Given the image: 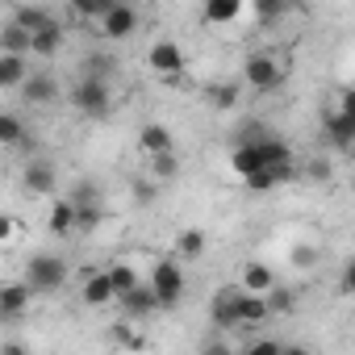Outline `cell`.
I'll list each match as a JSON object with an SVG mask.
<instances>
[{"label": "cell", "instance_id": "34", "mask_svg": "<svg viewBox=\"0 0 355 355\" xmlns=\"http://www.w3.org/2000/svg\"><path fill=\"white\" fill-rule=\"evenodd\" d=\"M334 109L347 113V117H355V88H343V92L334 96Z\"/></svg>", "mask_w": 355, "mask_h": 355}, {"label": "cell", "instance_id": "6", "mask_svg": "<svg viewBox=\"0 0 355 355\" xmlns=\"http://www.w3.org/2000/svg\"><path fill=\"white\" fill-rule=\"evenodd\" d=\"M146 67H150L159 80L175 84V80H180V76L189 71V59H184L180 42H171V38H159V42H150V51H146Z\"/></svg>", "mask_w": 355, "mask_h": 355}, {"label": "cell", "instance_id": "22", "mask_svg": "<svg viewBox=\"0 0 355 355\" xmlns=\"http://www.w3.org/2000/svg\"><path fill=\"white\" fill-rule=\"evenodd\" d=\"M109 276H113V288H117V297H121V301L142 284V280H138V272H134V263H125V259L109 263Z\"/></svg>", "mask_w": 355, "mask_h": 355}, {"label": "cell", "instance_id": "12", "mask_svg": "<svg viewBox=\"0 0 355 355\" xmlns=\"http://www.w3.org/2000/svg\"><path fill=\"white\" fill-rule=\"evenodd\" d=\"M138 150H142V159L171 155V150H175V134H171L163 121H146V125L138 130Z\"/></svg>", "mask_w": 355, "mask_h": 355}, {"label": "cell", "instance_id": "36", "mask_svg": "<svg viewBox=\"0 0 355 355\" xmlns=\"http://www.w3.org/2000/svg\"><path fill=\"white\" fill-rule=\"evenodd\" d=\"M0 355H26V347H17V343H5V351Z\"/></svg>", "mask_w": 355, "mask_h": 355}, {"label": "cell", "instance_id": "20", "mask_svg": "<svg viewBox=\"0 0 355 355\" xmlns=\"http://www.w3.org/2000/svg\"><path fill=\"white\" fill-rule=\"evenodd\" d=\"M268 318H276V313H272V301L243 293V301H239V322H243V330H255V326H263Z\"/></svg>", "mask_w": 355, "mask_h": 355}, {"label": "cell", "instance_id": "29", "mask_svg": "<svg viewBox=\"0 0 355 355\" xmlns=\"http://www.w3.org/2000/svg\"><path fill=\"white\" fill-rule=\"evenodd\" d=\"M239 355H284V343H276V338H255V343H247Z\"/></svg>", "mask_w": 355, "mask_h": 355}, {"label": "cell", "instance_id": "18", "mask_svg": "<svg viewBox=\"0 0 355 355\" xmlns=\"http://www.w3.org/2000/svg\"><path fill=\"white\" fill-rule=\"evenodd\" d=\"M26 189L34 197H55V167L46 159H30L26 163Z\"/></svg>", "mask_w": 355, "mask_h": 355}, {"label": "cell", "instance_id": "13", "mask_svg": "<svg viewBox=\"0 0 355 355\" xmlns=\"http://www.w3.org/2000/svg\"><path fill=\"white\" fill-rule=\"evenodd\" d=\"M46 226H51V234H59V239L76 234V230H80V205H76L71 197H63V201H51Z\"/></svg>", "mask_w": 355, "mask_h": 355}, {"label": "cell", "instance_id": "21", "mask_svg": "<svg viewBox=\"0 0 355 355\" xmlns=\"http://www.w3.org/2000/svg\"><path fill=\"white\" fill-rule=\"evenodd\" d=\"M205 247H209V239H205L197 226L180 230V234H175V263H193V259H201Z\"/></svg>", "mask_w": 355, "mask_h": 355}, {"label": "cell", "instance_id": "19", "mask_svg": "<svg viewBox=\"0 0 355 355\" xmlns=\"http://www.w3.org/2000/svg\"><path fill=\"white\" fill-rule=\"evenodd\" d=\"M121 309H125V318L130 322H138V318H146V313H155L159 309V297H155V288H150V280H142L125 301H121Z\"/></svg>", "mask_w": 355, "mask_h": 355}, {"label": "cell", "instance_id": "10", "mask_svg": "<svg viewBox=\"0 0 355 355\" xmlns=\"http://www.w3.org/2000/svg\"><path fill=\"white\" fill-rule=\"evenodd\" d=\"M239 288H243V293H251V297H272L280 284H276V272H272L268 263L247 259V263H243V272H239Z\"/></svg>", "mask_w": 355, "mask_h": 355}, {"label": "cell", "instance_id": "11", "mask_svg": "<svg viewBox=\"0 0 355 355\" xmlns=\"http://www.w3.org/2000/svg\"><path fill=\"white\" fill-rule=\"evenodd\" d=\"M243 17H247V5H243V0H209V5L201 9V21H205L209 30H234Z\"/></svg>", "mask_w": 355, "mask_h": 355}, {"label": "cell", "instance_id": "16", "mask_svg": "<svg viewBox=\"0 0 355 355\" xmlns=\"http://www.w3.org/2000/svg\"><path fill=\"white\" fill-rule=\"evenodd\" d=\"M322 134H326V142H330V146L347 150V146H355V117H347V113L330 109V113H326V121H322Z\"/></svg>", "mask_w": 355, "mask_h": 355}, {"label": "cell", "instance_id": "15", "mask_svg": "<svg viewBox=\"0 0 355 355\" xmlns=\"http://www.w3.org/2000/svg\"><path fill=\"white\" fill-rule=\"evenodd\" d=\"M30 305H34V288H30L26 280H13V284L0 288V313H5L9 322H13V318H21Z\"/></svg>", "mask_w": 355, "mask_h": 355}, {"label": "cell", "instance_id": "3", "mask_svg": "<svg viewBox=\"0 0 355 355\" xmlns=\"http://www.w3.org/2000/svg\"><path fill=\"white\" fill-rule=\"evenodd\" d=\"M67 101H71V109L84 113V117H105V113L113 109V88H109V80H88V76H80V80L71 84Z\"/></svg>", "mask_w": 355, "mask_h": 355}, {"label": "cell", "instance_id": "27", "mask_svg": "<svg viewBox=\"0 0 355 355\" xmlns=\"http://www.w3.org/2000/svg\"><path fill=\"white\" fill-rule=\"evenodd\" d=\"M80 76H88V80H109V76H113V59H109V55H88Z\"/></svg>", "mask_w": 355, "mask_h": 355}, {"label": "cell", "instance_id": "37", "mask_svg": "<svg viewBox=\"0 0 355 355\" xmlns=\"http://www.w3.org/2000/svg\"><path fill=\"white\" fill-rule=\"evenodd\" d=\"M284 355H313L309 347H284Z\"/></svg>", "mask_w": 355, "mask_h": 355}, {"label": "cell", "instance_id": "7", "mask_svg": "<svg viewBox=\"0 0 355 355\" xmlns=\"http://www.w3.org/2000/svg\"><path fill=\"white\" fill-rule=\"evenodd\" d=\"M239 301H243V288H239V284H222V288L214 293L209 318H214V330H218V334L243 330V322H239Z\"/></svg>", "mask_w": 355, "mask_h": 355}, {"label": "cell", "instance_id": "33", "mask_svg": "<svg viewBox=\"0 0 355 355\" xmlns=\"http://www.w3.org/2000/svg\"><path fill=\"white\" fill-rule=\"evenodd\" d=\"M155 189H159V184L150 180V175H146V180H138V184H134V197H138V205H150V201H155Z\"/></svg>", "mask_w": 355, "mask_h": 355}, {"label": "cell", "instance_id": "35", "mask_svg": "<svg viewBox=\"0 0 355 355\" xmlns=\"http://www.w3.org/2000/svg\"><path fill=\"white\" fill-rule=\"evenodd\" d=\"M0 234H5V243H13L17 239V218H9V214L0 218Z\"/></svg>", "mask_w": 355, "mask_h": 355}, {"label": "cell", "instance_id": "32", "mask_svg": "<svg viewBox=\"0 0 355 355\" xmlns=\"http://www.w3.org/2000/svg\"><path fill=\"white\" fill-rule=\"evenodd\" d=\"M338 288H343L347 297H355V255L343 263V272H338Z\"/></svg>", "mask_w": 355, "mask_h": 355}, {"label": "cell", "instance_id": "4", "mask_svg": "<svg viewBox=\"0 0 355 355\" xmlns=\"http://www.w3.org/2000/svg\"><path fill=\"white\" fill-rule=\"evenodd\" d=\"M67 272H71L67 259H59V255H34L21 280L34 288V297H46V293H59L67 284Z\"/></svg>", "mask_w": 355, "mask_h": 355}, {"label": "cell", "instance_id": "25", "mask_svg": "<svg viewBox=\"0 0 355 355\" xmlns=\"http://www.w3.org/2000/svg\"><path fill=\"white\" fill-rule=\"evenodd\" d=\"M0 142H5V146L26 142V121L17 113H0Z\"/></svg>", "mask_w": 355, "mask_h": 355}, {"label": "cell", "instance_id": "2", "mask_svg": "<svg viewBox=\"0 0 355 355\" xmlns=\"http://www.w3.org/2000/svg\"><path fill=\"white\" fill-rule=\"evenodd\" d=\"M243 80L251 92H276L284 80H288V55L276 51V46H263L255 55H247L243 63Z\"/></svg>", "mask_w": 355, "mask_h": 355}, {"label": "cell", "instance_id": "8", "mask_svg": "<svg viewBox=\"0 0 355 355\" xmlns=\"http://www.w3.org/2000/svg\"><path fill=\"white\" fill-rule=\"evenodd\" d=\"M105 42H125V38H134L138 34V9L134 5H121V0H113V9L92 26Z\"/></svg>", "mask_w": 355, "mask_h": 355}, {"label": "cell", "instance_id": "1", "mask_svg": "<svg viewBox=\"0 0 355 355\" xmlns=\"http://www.w3.org/2000/svg\"><path fill=\"white\" fill-rule=\"evenodd\" d=\"M13 21L30 34V59H55L63 51V26L46 13V9H13Z\"/></svg>", "mask_w": 355, "mask_h": 355}, {"label": "cell", "instance_id": "17", "mask_svg": "<svg viewBox=\"0 0 355 355\" xmlns=\"http://www.w3.org/2000/svg\"><path fill=\"white\" fill-rule=\"evenodd\" d=\"M21 96H26L30 105H55V101H59V80H55L51 71H38V67H34V76L26 80Z\"/></svg>", "mask_w": 355, "mask_h": 355}, {"label": "cell", "instance_id": "14", "mask_svg": "<svg viewBox=\"0 0 355 355\" xmlns=\"http://www.w3.org/2000/svg\"><path fill=\"white\" fill-rule=\"evenodd\" d=\"M30 63H34L30 55H9V51H0V88H26V80L34 76Z\"/></svg>", "mask_w": 355, "mask_h": 355}, {"label": "cell", "instance_id": "31", "mask_svg": "<svg viewBox=\"0 0 355 355\" xmlns=\"http://www.w3.org/2000/svg\"><path fill=\"white\" fill-rule=\"evenodd\" d=\"M268 301H272V313H293V301H297V297H293L288 288H276Z\"/></svg>", "mask_w": 355, "mask_h": 355}, {"label": "cell", "instance_id": "24", "mask_svg": "<svg viewBox=\"0 0 355 355\" xmlns=\"http://www.w3.org/2000/svg\"><path fill=\"white\" fill-rule=\"evenodd\" d=\"M205 96H209V105H214V109H234V105H239V84H234V80L209 84V92H205Z\"/></svg>", "mask_w": 355, "mask_h": 355}, {"label": "cell", "instance_id": "9", "mask_svg": "<svg viewBox=\"0 0 355 355\" xmlns=\"http://www.w3.org/2000/svg\"><path fill=\"white\" fill-rule=\"evenodd\" d=\"M80 301H84L88 309H109V305H121V297H117V288H113L109 268H101V272H88V276H84V284H80Z\"/></svg>", "mask_w": 355, "mask_h": 355}, {"label": "cell", "instance_id": "26", "mask_svg": "<svg viewBox=\"0 0 355 355\" xmlns=\"http://www.w3.org/2000/svg\"><path fill=\"white\" fill-rule=\"evenodd\" d=\"M109 334H113V343H117L121 351H142V347H146V338L134 330V322H117Z\"/></svg>", "mask_w": 355, "mask_h": 355}, {"label": "cell", "instance_id": "28", "mask_svg": "<svg viewBox=\"0 0 355 355\" xmlns=\"http://www.w3.org/2000/svg\"><path fill=\"white\" fill-rule=\"evenodd\" d=\"M247 13H251V17H255L259 26H268V21H276V17L284 13V5H276V0H259V5H251Z\"/></svg>", "mask_w": 355, "mask_h": 355}, {"label": "cell", "instance_id": "23", "mask_svg": "<svg viewBox=\"0 0 355 355\" xmlns=\"http://www.w3.org/2000/svg\"><path fill=\"white\" fill-rule=\"evenodd\" d=\"M146 175L155 184H163V180H175V175H180V155H159V159H146Z\"/></svg>", "mask_w": 355, "mask_h": 355}, {"label": "cell", "instance_id": "5", "mask_svg": "<svg viewBox=\"0 0 355 355\" xmlns=\"http://www.w3.org/2000/svg\"><path fill=\"white\" fill-rule=\"evenodd\" d=\"M150 288H155V297H159V309H175L184 301V268L175 263V259H159L155 268H150Z\"/></svg>", "mask_w": 355, "mask_h": 355}, {"label": "cell", "instance_id": "30", "mask_svg": "<svg viewBox=\"0 0 355 355\" xmlns=\"http://www.w3.org/2000/svg\"><path fill=\"white\" fill-rule=\"evenodd\" d=\"M201 355H239V351H234V343H226L222 334H214V338L201 343Z\"/></svg>", "mask_w": 355, "mask_h": 355}]
</instances>
